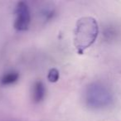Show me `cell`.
Returning a JSON list of instances; mask_svg holds the SVG:
<instances>
[{
  "mask_svg": "<svg viewBox=\"0 0 121 121\" xmlns=\"http://www.w3.org/2000/svg\"><path fill=\"white\" fill-rule=\"evenodd\" d=\"M99 28L93 17H84L78 21L76 31V45L78 52H83L95 41Z\"/></svg>",
  "mask_w": 121,
  "mask_h": 121,
  "instance_id": "1",
  "label": "cell"
},
{
  "mask_svg": "<svg viewBox=\"0 0 121 121\" xmlns=\"http://www.w3.org/2000/svg\"><path fill=\"white\" fill-rule=\"evenodd\" d=\"M85 99L89 107L101 109L110 104L112 101V95L104 85L100 83H92L86 88Z\"/></svg>",
  "mask_w": 121,
  "mask_h": 121,
  "instance_id": "2",
  "label": "cell"
},
{
  "mask_svg": "<svg viewBox=\"0 0 121 121\" xmlns=\"http://www.w3.org/2000/svg\"><path fill=\"white\" fill-rule=\"evenodd\" d=\"M31 23V13L29 7L25 2H20L15 9L14 28L20 32L26 31Z\"/></svg>",
  "mask_w": 121,
  "mask_h": 121,
  "instance_id": "3",
  "label": "cell"
},
{
  "mask_svg": "<svg viewBox=\"0 0 121 121\" xmlns=\"http://www.w3.org/2000/svg\"><path fill=\"white\" fill-rule=\"evenodd\" d=\"M46 96V88L42 81H36L32 87V99L34 102L39 103Z\"/></svg>",
  "mask_w": 121,
  "mask_h": 121,
  "instance_id": "4",
  "label": "cell"
},
{
  "mask_svg": "<svg viewBox=\"0 0 121 121\" xmlns=\"http://www.w3.org/2000/svg\"><path fill=\"white\" fill-rule=\"evenodd\" d=\"M19 79V74L16 71H11L4 73L1 78V84L3 86H10L17 82Z\"/></svg>",
  "mask_w": 121,
  "mask_h": 121,
  "instance_id": "5",
  "label": "cell"
},
{
  "mask_svg": "<svg viewBox=\"0 0 121 121\" xmlns=\"http://www.w3.org/2000/svg\"><path fill=\"white\" fill-rule=\"evenodd\" d=\"M59 78V72L56 71V69H52L49 72V75H48V79L50 81H56Z\"/></svg>",
  "mask_w": 121,
  "mask_h": 121,
  "instance_id": "6",
  "label": "cell"
}]
</instances>
